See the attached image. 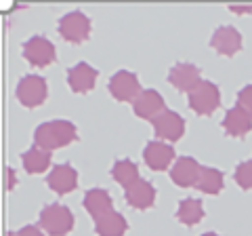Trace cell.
<instances>
[{
    "mask_svg": "<svg viewBox=\"0 0 252 236\" xmlns=\"http://www.w3.org/2000/svg\"><path fill=\"white\" fill-rule=\"evenodd\" d=\"M78 139V129L74 122L69 120H49L42 122L40 127L34 131V141L38 148L51 152V150H59V148H65L67 144Z\"/></svg>",
    "mask_w": 252,
    "mask_h": 236,
    "instance_id": "6da1fadb",
    "label": "cell"
},
{
    "mask_svg": "<svg viewBox=\"0 0 252 236\" xmlns=\"http://www.w3.org/2000/svg\"><path fill=\"white\" fill-rule=\"evenodd\" d=\"M40 228L51 236H65L74 228V213L63 204H46L40 211Z\"/></svg>",
    "mask_w": 252,
    "mask_h": 236,
    "instance_id": "7a4b0ae2",
    "label": "cell"
},
{
    "mask_svg": "<svg viewBox=\"0 0 252 236\" xmlns=\"http://www.w3.org/2000/svg\"><path fill=\"white\" fill-rule=\"evenodd\" d=\"M57 30L63 40H67L72 44H80L91 34V19L82 11H72L59 19Z\"/></svg>",
    "mask_w": 252,
    "mask_h": 236,
    "instance_id": "3957f363",
    "label": "cell"
},
{
    "mask_svg": "<svg viewBox=\"0 0 252 236\" xmlns=\"http://www.w3.org/2000/svg\"><path fill=\"white\" fill-rule=\"evenodd\" d=\"M220 106V91L215 82L202 80L193 93H189V108L200 116H210Z\"/></svg>",
    "mask_w": 252,
    "mask_h": 236,
    "instance_id": "277c9868",
    "label": "cell"
},
{
    "mask_svg": "<svg viewBox=\"0 0 252 236\" xmlns=\"http://www.w3.org/2000/svg\"><path fill=\"white\" fill-rule=\"evenodd\" d=\"M49 89H46V80L38 74H28L23 76L17 84V99L26 108H38L44 104Z\"/></svg>",
    "mask_w": 252,
    "mask_h": 236,
    "instance_id": "5b68a950",
    "label": "cell"
},
{
    "mask_svg": "<svg viewBox=\"0 0 252 236\" xmlns=\"http://www.w3.org/2000/svg\"><path fill=\"white\" fill-rule=\"evenodd\" d=\"M23 57L28 59V64L36 68H46L55 64L57 55H55V44L44 36H32L23 42Z\"/></svg>",
    "mask_w": 252,
    "mask_h": 236,
    "instance_id": "8992f818",
    "label": "cell"
},
{
    "mask_svg": "<svg viewBox=\"0 0 252 236\" xmlns=\"http://www.w3.org/2000/svg\"><path fill=\"white\" fill-rule=\"evenodd\" d=\"M112 97L118 101H135L141 95V84H139V78L128 72V70H118V72L109 78V84H107Z\"/></svg>",
    "mask_w": 252,
    "mask_h": 236,
    "instance_id": "52a82bcc",
    "label": "cell"
},
{
    "mask_svg": "<svg viewBox=\"0 0 252 236\" xmlns=\"http://www.w3.org/2000/svg\"><path fill=\"white\" fill-rule=\"evenodd\" d=\"M168 82L175 86L181 93H193L200 86L202 78H200V70L193 64H185V61H179L170 68L168 72Z\"/></svg>",
    "mask_w": 252,
    "mask_h": 236,
    "instance_id": "ba28073f",
    "label": "cell"
},
{
    "mask_svg": "<svg viewBox=\"0 0 252 236\" xmlns=\"http://www.w3.org/2000/svg\"><path fill=\"white\" fill-rule=\"evenodd\" d=\"M154 124V131H156V137L160 139H166V141H179L185 133V120L183 116L172 112V110H166L162 112L160 116L152 120Z\"/></svg>",
    "mask_w": 252,
    "mask_h": 236,
    "instance_id": "9c48e42d",
    "label": "cell"
},
{
    "mask_svg": "<svg viewBox=\"0 0 252 236\" xmlns=\"http://www.w3.org/2000/svg\"><path fill=\"white\" fill-rule=\"evenodd\" d=\"M210 46H212V49H215L219 55H225V57H233V55L242 49V34H240L233 26L217 28L215 34H212V38H210Z\"/></svg>",
    "mask_w": 252,
    "mask_h": 236,
    "instance_id": "30bf717a",
    "label": "cell"
},
{
    "mask_svg": "<svg viewBox=\"0 0 252 236\" xmlns=\"http://www.w3.org/2000/svg\"><path fill=\"white\" fill-rule=\"evenodd\" d=\"M46 184H49V188L55 192V194H67V192H74L76 186H78V173L76 169L72 167V164L63 162V164H55L49 179H46Z\"/></svg>",
    "mask_w": 252,
    "mask_h": 236,
    "instance_id": "8fae6325",
    "label": "cell"
},
{
    "mask_svg": "<svg viewBox=\"0 0 252 236\" xmlns=\"http://www.w3.org/2000/svg\"><path fill=\"white\" fill-rule=\"evenodd\" d=\"M200 173H202V167L198 164V160L191 158V156H181V158L172 164L170 179L181 188H191L198 184Z\"/></svg>",
    "mask_w": 252,
    "mask_h": 236,
    "instance_id": "7c38bea8",
    "label": "cell"
},
{
    "mask_svg": "<svg viewBox=\"0 0 252 236\" xmlns=\"http://www.w3.org/2000/svg\"><path fill=\"white\" fill-rule=\"evenodd\" d=\"M132 110L139 118H145V120H156L162 112H166L164 110V97L154 89L141 91V95L132 101Z\"/></svg>",
    "mask_w": 252,
    "mask_h": 236,
    "instance_id": "4fadbf2b",
    "label": "cell"
},
{
    "mask_svg": "<svg viewBox=\"0 0 252 236\" xmlns=\"http://www.w3.org/2000/svg\"><path fill=\"white\" fill-rule=\"evenodd\" d=\"M143 160L152 171H164L175 160V150L166 141H149L143 150Z\"/></svg>",
    "mask_w": 252,
    "mask_h": 236,
    "instance_id": "5bb4252c",
    "label": "cell"
},
{
    "mask_svg": "<svg viewBox=\"0 0 252 236\" xmlns=\"http://www.w3.org/2000/svg\"><path fill=\"white\" fill-rule=\"evenodd\" d=\"M124 198L132 209L145 211L156 202V188L145 179H139L132 186L124 188Z\"/></svg>",
    "mask_w": 252,
    "mask_h": 236,
    "instance_id": "9a60e30c",
    "label": "cell"
},
{
    "mask_svg": "<svg viewBox=\"0 0 252 236\" xmlns=\"http://www.w3.org/2000/svg\"><path fill=\"white\" fill-rule=\"evenodd\" d=\"M94 82H97V70L89 64H84V61L76 64L67 72V84L74 93H89L93 91Z\"/></svg>",
    "mask_w": 252,
    "mask_h": 236,
    "instance_id": "2e32d148",
    "label": "cell"
},
{
    "mask_svg": "<svg viewBox=\"0 0 252 236\" xmlns=\"http://www.w3.org/2000/svg\"><path fill=\"white\" fill-rule=\"evenodd\" d=\"M223 129L231 137H244L252 131V116L248 112H244L240 106H235L231 110H227V114L223 118Z\"/></svg>",
    "mask_w": 252,
    "mask_h": 236,
    "instance_id": "e0dca14e",
    "label": "cell"
},
{
    "mask_svg": "<svg viewBox=\"0 0 252 236\" xmlns=\"http://www.w3.org/2000/svg\"><path fill=\"white\" fill-rule=\"evenodd\" d=\"M84 209L89 211V213L99 219L107 213H112L114 211V202H112V196H109L107 190H101V188H93V190L86 192L84 196Z\"/></svg>",
    "mask_w": 252,
    "mask_h": 236,
    "instance_id": "ac0fdd59",
    "label": "cell"
},
{
    "mask_svg": "<svg viewBox=\"0 0 252 236\" xmlns=\"http://www.w3.org/2000/svg\"><path fill=\"white\" fill-rule=\"evenodd\" d=\"M126 230H128V224H126L124 215L116 213V211L94 219V232L99 236H124Z\"/></svg>",
    "mask_w": 252,
    "mask_h": 236,
    "instance_id": "d6986e66",
    "label": "cell"
},
{
    "mask_svg": "<svg viewBox=\"0 0 252 236\" xmlns=\"http://www.w3.org/2000/svg\"><path fill=\"white\" fill-rule=\"evenodd\" d=\"M21 162H23V169H26L28 173H42V171L49 169L51 154L46 150H42V148H38V146H32L30 150L23 152Z\"/></svg>",
    "mask_w": 252,
    "mask_h": 236,
    "instance_id": "ffe728a7",
    "label": "cell"
},
{
    "mask_svg": "<svg viewBox=\"0 0 252 236\" xmlns=\"http://www.w3.org/2000/svg\"><path fill=\"white\" fill-rule=\"evenodd\" d=\"M223 184H225V177L219 169L202 167L200 179H198V184H195V188L204 194H219L220 190H223Z\"/></svg>",
    "mask_w": 252,
    "mask_h": 236,
    "instance_id": "44dd1931",
    "label": "cell"
},
{
    "mask_svg": "<svg viewBox=\"0 0 252 236\" xmlns=\"http://www.w3.org/2000/svg\"><path fill=\"white\" fill-rule=\"evenodd\" d=\"M204 217V207L200 200L195 198H185L179 202V209H177V219L185 226H195Z\"/></svg>",
    "mask_w": 252,
    "mask_h": 236,
    "instance_id": "7402d4cb",
    "label": "cell"
},
{
    "mask_svg": "<svg viewBox=\"0 0 252 236\" xmlns=\"http://www.w3.org/2000/svg\"><path fill=\"white\" fill-rule=\"evenodd\" d=\"M112 177L116 179L120 186L124 188H128L132 186L135 182H139V169H137V164L128 160V158H124V160H118L114 162V167H112Z\"/></svg>",
    "mask_w": 252,
    "mask_h": 236,
    "instance_id": "603a6c76",
    "label": "cell"
},
{
    "mask_svg": "<svg viewBox=\"0 0 252 236\" xmlns=\"http://www.w3.org/2000/svg\"><path fill=\"white\" fill-rule=\"evenodd\" d=\"M235 182L242 190H252V160H244L235 169Z\"/></svg>",
    "mask_w": 252,
    "mask_h": 236,
    "instance_id": "cb8c5ba5",
    "label": "cell"
},
{
    "mask_svg": "<svg viewBox=\"0 0 252 236\" xmlns=\"http://www.w3.org/2000/svg\"><path fill=\"white\" fill-rule=\"evenodd\" d=\"M238 106L244 110V112H248L252 116V84H246L238 93Z\"/></svg>",
    "mask_w": 252,
    "mask_h": 236,
    "instance_id": "d4e9b609",
    "label": "cell"
},
{
    "mask_svg": "<svg viewBox=\"0 0 252 236\" xmlns=\"http://www.w3.org/2000/svg\"><path fill=\"white\" fill-rule=\"evenodd\" d=\"M17 236H44V234L40 232V228H36V226H23L17 232Z\"/></svg>",
    "mask_w": 252,
    "mask_h": 236,
    "instance_id": "484cf974",
    "label": "cell"
},
{
    "mask_svg": "<svg viewBox=\"0 0 252 236\" xmlns=\"http://www.w3.org/2000/svg\"><path fill=\"white\" fill-rule=\"evenodd\" d=\"M15 188V175H13V169L6 167V190Z\"/></svg>",
    "mask_w": 252,
    "mask_h": 236,
    "instance_id": "4316f807",
    "label": "cell"
},
{
    "mask_svg": "<svg viewBox=\"0 0 252 236\" xmlns=\"http://www.w3.org/2000/svg\"><path fill=\"white\" fill-rule=\"evenodd\" d=\"M231 13H252V6H231Z\"/></svg>",
    "mask_w": 252,
    "mask_h": 236,
    "instance_id": "83f0119b",
    "label": "cell"
},
{
    "mask_svg": "<svg viewBox=\"0 0 252 236\" xmlns=\"http://www.w3.org/2000/svg\"><path fill=\"white\" fill-rule=\"evenodd\" d=\"M202 236H219V234H215V232H206V234H202Z\"/></svg>",
    "mask_w": 252,
    "mask_h": 236,
    "instance_id": "f1b7e54d",
    "label": "cell"
},
{
    "mask_svg": "<svg viewBox=\"0 0 252 236\" xmlns=\"http://www.w3.org/2000/svg\"><path fill=\"white\" fill-rule=\"evenodd\" d=\"M6 236H17V234H13V232H9V234H6Z\"/></svg>",
    "mask_w": 252,
    "mask_h": 236,
    "instance_id": "f546056e",
    "label": "cell"
}]
</instances>
